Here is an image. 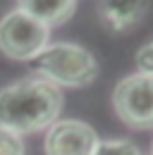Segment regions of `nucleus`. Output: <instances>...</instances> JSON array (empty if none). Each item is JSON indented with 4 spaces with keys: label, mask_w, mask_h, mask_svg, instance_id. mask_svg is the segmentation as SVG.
Returning a JSON list of instances; mask_svg holds the SVG:
<instances>
[{
    "label": "nucleus",
    "mask_w": 153,
    "mask_h": 155,
    "mask_svg": "<svg viewBox=\"0 0 153 155\" xmlns=\"http://www.w3.org/2000/svg\"><path fill=\"white\" fill-rule=\"evenodd\" d=\"M136 67H139L141 74H151L153 77V38L136 50Z\"/></svg>",
    "instance_id": "9d476101"
},
{
    "label": "nucleus",
    "mask_w": 153,
    "mask_h": 155,
    "mask_svg": "<svg viewBox=\"0 0 153 155\" xmlns=\"http://www.w3.org/2000/svg\"><path fill=\"white\" fill-rule=\"evenodd\" d=\"M98 134L91 124L79 119H57L48 127L43 148L46 155H93Z\"/></svg>",
    "instance_id": "39448f33"
},
{
    "label": "nucleus",
    "mask_w": 153,
    "mask_h": 155,
    "mask_svg": "<svg viewBox=\"0 0 153 155\" xmlns=\"http://www.w3.org/2000/svg\"><path fill=\"white\" fill-rule=\"evenodd\" d=\"M93 155H144L139 150V146H134L127 138H108V141H98Z\"/></svg>",
    "instance_id": "6e6552de"
},
{
    "label": "nucleus",
    "mask_w": 153,
    "mask_h": 155,
    "mask_svg": "<svg viewBox=\"0 0 153 155\" xmlns=\"http://www.w3.org/2000/svg\"><path fill=\"white\" fill-rule=\"evenodd\" d=\"M151 155H153V143H151Z\"/></svg>",
    "instance_id": "9b49d317"
},
{
    "label": "nucleus",
    "mask_w": 153,
    "mask_h": 155,
    "mask_svg": "<svg viewBox=\"0 0 153 155\" xmlns=\"http://www.w3.org/2000/svg\"><path fill=\"white\" fill-rule=\"evenodd\" d=\"M76 0H19V10L38 19L48 29L55 24H65L74 15Z\"/></svg>",
    "instance_id": "0eeeda50"
},
{
    "label": "nucleus",
    "mask_w": 153,
    "mask_h": 155,
    "mask_svg": "<svg viewBox=\"0 0 153 155\" xmlns=\"http://www.w3.org/2000/svg\"><path fill=\"white\" fill-rule=\"evenodd\" d=\"M50 45V29L22 10H12L0 19V50L10 60H36Z\"/></svg>",
    "instance_id": "7ed1b4c3"
},
{
    "label": "nucleus",
    "mask_w": 153,
    "mask_h": 155,
    "mask_svg": "<svg viewBox=\"0 0 153 155\" xmlns=\"http://www.w3.org/2000/svg\"><path fill=\"white\" fill-rule=\"evenodd\" d=\"M0 155H26V146L22 136L0 127Z\"/></svg>",
    "instance_id": "1a4fd4ad"
},
{
    "label": "nucleus",
    "mask_w": 153,
    "mask_h": 155,
    "mask_svg": "<svg viewBox=\"0 0 153 155\" xmlns=\"http://www.w3.org/2000/svg\"><path fill=\"white\" fill-rule=\"evenodd\" d=\"M62 110V88L43 77L19 79L0 91V127L15 134L48 129Z\"/></svg>",
    "instance_id": "f257e3e1"
},
{
    "label": "nucleus",
    "mask_w": 153,
    "mask_h": 155,
    "mask_svg": "<svg viewBox=\"0 0 153 155\" xmlns=\"http://www.w3.org/2000/svg\"><path fill=\"white\" fill-rule=\"evenodd\" d=\"M34 69L38 77L53 81L55 86L79 88L89 86L98 77L96 58L76 43H50L36 60Z\"/></svg>",
    "instance_id": "f03ea898"
},
{
    "label": "nucleus",
    "mask_w": 153,
    "mask_h": 155,
    "mask_svg": "<svg viewBox=\"0 0 153 155\" xmlns=\"http://www.w3.org/2000/svg\"><path fill=\"white\" fill-rule=\"evenodd\" d=\"M148 5H151V0H100L98 2V17L108 31L120 34V31L136 26L144 19Z\"/></svg>",
    "instance_id": "423d86ee"
},
{
    "label": "nucleus",
    "mask_w": 153,
    "mask_h": 155,
    "mask_svg": "<svg viewBox=\"0 0 153 155\" xmlns=\"http://www.w3.org/2000/svg\"><path fill=\"white\" fill-rule=\"evenodd\" d=\"M113 107L129 129H153V77L141 72L124 77L113 91Z\"/></svg>",
    "instance_id": "20e7f679"
}]
</instances>
